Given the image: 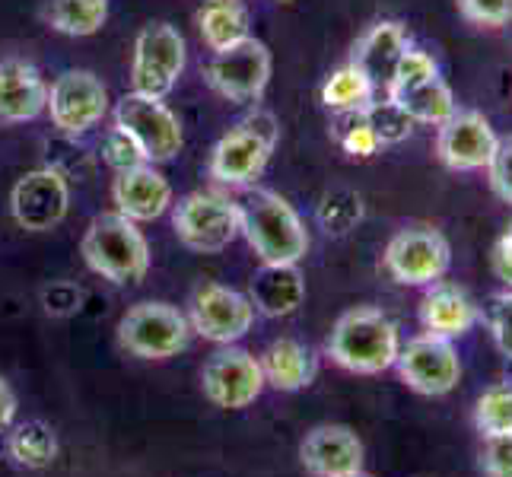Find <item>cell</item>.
Listing matches in <instances>:
<instances>
[{
    "mask_svg": "<svg viewBox=\"0 0 512 477\" xmlns=\"http://www.w3.org/2000/svg\"><path fill=\"white\" fill-rule=\"evenodd\" d=\"M490 331H493V341H497L503 357L512 360V290L497 296V303H493V309H490Z\"/></svg>",
    "mask_w": 512,
    "mask_h": 477,
    "instance_id": "cell-38",
    "label": "cell"
},
{
    "mask_svg": "<svg viewBox=\"0 0 512 477\" xmlns=\"http://www.w3.org/2000/svg\"><path fill=\"white\" fill-rule=\"evenodd\" d=\"M420 322L423 331L433 334V338H446L455 341L468 334L478 322V306L471 303L468 293H462L458 287H446V284H433V290L427 293L420 306Z\"/></svg>",
    "mask_w": 512,
    "mask_h": 477,
    "instance_id": "cell-22",
    "label": "cell"
},
{
    "mask_svg": "<svg viewBox=\"0 0 512 477\" xmlns=\"http://www.w3.org/2000/svg\"><path fill=\"white\" fill-rule=\"evenodd\" d=\"M70 207V188L58 169H32L10 191L13 220L29 233H48L55 229Z\"/></svg>",
    "mask_w": 512,
    "mask_h": 477,
    "instance_id": "cell-16",
    "label": "cell"
},
{
    "mask_svg": "<svg viewBox=\"0 0 512 477\" xmlns=\"http://www.w3.org/2000/svg\"><path fill=\"white\" fill-rule=\"evenodd\" d=\"M185 70V39L169 23H150L140 29L131 55L134 93L166 99Z\"/></svg>",
    "mask_w": 512,
    "mask_h": 477,
    "instance_id": "cell-9",
    "label": "cell"
},
{
    "mask_svg": "<svg viewBox=\"0 0 512 477\" xmlns=\"http://www.w3.org/2000/svg\"><path fill=\"white\" fill-rule=\"evenodd\" d=\"M487 175H490V188L497 191V198L512 204V137L500 140V147L487 166Z\"/></svg>",
    "mask_w": 512,
    "mask_h": 477,
    "instance_id": "cell-37",
    "label": "cell"
},
{
    "mask_svg": "<svg viewBox=\"0 0 512 477\" xmlns=\"http://www.w3.org/2000/svg\"><path fill=\"white\" fill-rule=\"evenodd\" d=\"M353 477H366V474H363V471H360V474H353Z\"/></svg>",
    "mask_w": 512,
    "mask_h": 477,
    "instance_id": "cell-42",
    "label": "cell"
},
{
    "mask_svg": "<svg viewBox=\"0 0 512 477\" xmlns=\"http://www.w3.org/2000/svg\"><path fill=\"white\" fill-rule=\"evenodd\" d=\"M280 4H293V0H280Z\"/></svg>",
    "mask_w": 512,
    "mask_h": 477,
    "instance_id": "cell-41",
    "label": "cell"
},
{
    "mask_svg": "<svg viewBox=\"0 0 512 477\" xmlns=\"http://www.w3.org/2000/svg\"><path fill=\"white\" fill-rule=\"evenodd\" d=\"M366 118H369V125H373L382 147L385 144H401V140H408L411 131H414V121L404 115L392 99H385V102L376 99L366 109Z\"/></svg>",
    "mask_w": 512,
    "mask_h": 477,
    "instance_id": "cell-32",
    "label": "cell"
},
{
    "mask_svg": "<svg viewBox=\"0 0 512 477\" xmlns=\"http://www.w3.org/2000/svg\"><path fill=\"white\" fill-rule=\"evenodd\" d=\"M45 112L51 115V125L61 134L80 137L93 131L105 118V112H109V90L90 70H64L51 83Z\"/></svg>",
    "mask_w": 512,
    "mask_h": 477,
    "instance_id": "cell-11",
    "label": "cell"
},
{
    "mask_svg": "<svg viewBox=\"0 0 512 477\" xmlns=\"http://www.w3.org/2000/svg\"><path fill=\"white\" fill-rule=\"evenodd\" d=\"M490 261H493V274L503 280L506 290H512V226L497 239V245H493Z\"/></svg>",
    "mask_w": 512,
    "mask_h": 477,
    "instance_id": "cell-39",
    "label": "cell"
},
{
    "mask_svg": "<svg viewBox=\"0 0 512 477\" xmlns=\"http://www.w3.org/2000/svg\"><path fill=\"white\" fill-rule=\"evenodd\" d=\"M474 427L484 439L512 433V385H490L474 408Z\"/></svg>",
    "mask_w": 512,
    "mask_h": 477,
    "instance_id": "cell-29",
    "label": "cell"
},
{
    "mask_svg": "<svg viewBox=\"0 0 512 477\" xmlns=\"http://www.w3.org/2000/svg\"><path fill=\"white\" fill-rule=\"evenodd\" d=\"M191 338L188 318L169 303H137L118 322V341L140 360H169Z\"/></svg>",
    "mask_w": 512,
    "mask_h": 477,
    "instance_id": "cell-6",
    "label": "cell"
},
{
    "mask_svg": "<svg viewBox=\"0 0 512 477\" xmlns=\"http://www.w3.org/2000/svg\"><path fill=\"white\" fill-rule=\"evenodd\" d=\"M48 26L61 35H96L109 20V0H48L45 10Z\"/></svg>",
    "mask_w": 512,
    "mask_h": 477,
    "instance_id": "cell-28",
    "label": "cell"
},
{
    "mask_svg": "<svg viewBox=\"0 0 512 477\" xmlns=\"http://www.w3.org/2000/svg\"><path fill=\"white\" fill-rule=\"evenodd\" d=\"M401 350L398 325L379 309H350L331 328L328 357L347 373L357 376H379L392 369Z\"/></svg>",
    "mask_w": 512,
    "mask_h": 477,
    "instance_id": "cell-2",
    "label": "cell"
},
{
    "mask_svg": "<svg viewBox=\"0 0 512 477\" xmlns=\"http://www.w3.org/2000/svg\"><path fill=\"white\" fill-rule=\"evenodd\" d=\"M481 468L487 477H512V433L484 439Z\"/></svg>",
    "mask_w": 512,
    "mask_h": 477,
    "instance_id": "cell-36",
    "label": "cell"
},
{
    "mask_svg": "<svg viewBox=\"0 0 512 477\" xmlns=\"http://www.w3.org/2000/svg\"><path fill=\"white\" fill-rule=\"evenodd\" d=\"M102 156H105V163H109L115 172H125V169H134V166L147 163V156L140 153V147L121 128H112L109 134H105Z\"/></svg>",
    "mask_w": 512,
    "mask_h": 477,
    "instance_id": "cell-34",
    "label": "cell"
},
{
    "mask_svg": "<svg viewBox=\"0 0 512 477\" xmlns=\"http://www.w3.org/2000/svg\"><path fill=\"white\" fill-rule=\"evenodd\" d=\"M277 118L271 112H255L233 131H226L214 153H210V175L229 188H245L258 182V175L268 166V159L277 147Z\"/></svg>",
    "mask_w": 512,
    "mask_h": 477,
    "instance_id": "cell-4",
    "label": "cell"
},
{
    "mask_svg": "<svg viewBox=\"0 0 512 477\" xmlns=\"http://www.w3.org/2000/svg\"><path fill=\"white\" fill-rule=\"evenodd\" d=\"M239 204V233L252 245L261 264H299L309 252L306 223L277 191L252 188Z\"/></svg>",
    "mask_w": 512,
    "mask_h": 477,
    "instance_id": "cell-1",
    "label": "cell"
},
{
    "mask_svg": "<svg viewBox=\"0 0 512 477\" xmlns=\"http://www.w3.org/2000/svg\"><path fill=\"white\" fill-rule=\"evenodd\" d=\"M261 373H264V382L277 392H299V388L312 385L315 373H319V360H315V353L299 344L293 338H280L274 341L268 350L261 353Z\"/></svg>",
    "mask_w": 512,
    "mask_h": 477,
    "instance_id": "cell-23",
    "label": "cell"
},
{
    "mask_svg": "<svg viewBox=\"0 0 512 477\" xmlns=\"http://www.w3.org/2000/svg\"><path fill=\"white\" fill-rule=\"evenodd\" d=\"M13 417H16V395L7 385V379H0V433H7L13 427Z\"/></svg>",
    "mask_w": 512,
    "mask_h": 477,
    "instance_id": "cell-40",
    "label": "cell"
},
{
    "mask_svg": "<svg viewBox=\"0 0 512 477\" xmlns=\"http://www.w3.org/2000/svg\"><path fill=\"white\" fill-rule=\"evenodd\" d=\"M271 80V51L258 39H242L214 51L207 64V83L229 102H258Z\"/></svg>",
    "mask_w": 512,
    "mask_h": 477,
    "instance_id": "cell-10",
    "label": "cell"
},
{
    "mask_svg": "<svg viewBox=\"0 0 512 477\" xmlns=\"http://www.w3.org/2000/svg\"><path fill=\"white\" fill-rule=\"evenodd\" d=\"M385 271L404 287H430L446 277L452 264L449 239L433 226H411L401 229L385 245L382 255Z\"/></svg>",
    "mask_w": 512,
    "mask_h": 477,
    "instance_id": "cell-7",
    "label": "cell"
},
{
    "mask_svg": "<svg viewBox=\"0 0 512 477\" xmlns=\"http://www.w3.org/2000/svg\"><path fill=\"white\" fill-rule=\"evenodd\" d=\"M172 229L185 249L217 255L239 236V204L214 191H194L175 204Z\"/></svg>",
    "mask_w": 512,
    "mask_h": 477,
    "instance_id": "cell-5",
    "label": "cell"
},
{
    "mask_svg": "<svg viewBox=\"0 0 512 477\" xmlns=\"http://www.w3.org/2000/svg\"><path fill=\"white\" fill-rule=\"evenodd\" d=\"M299 458L312 477H353L363 471V443L350 427L325 423L303 439Z\"/></svg>",
    "mask_w": 512,
    "mask_h": 477,
    "instance_id": "cell-17",
    "label": "cell"
},
{
    "mask_svg": "<svg viewBox=\"0 0 512 477\" xmlns=\"http://www.w3.org/2000/svg\"><path fill=\"white\" fill-rule=\"evenodd\" d=\"M408 48H411V39H408V32H404V26L395 20H382L360 35V42L353 45L350 64H357L363 74L376 83V90H385L388 80H392L395 64L401 61V55Z\"/></svg>",
    "mask_w": 512,
    "mask_h": 477,
    "instance_id": "cell-20",
    "label": "cell"
},
{
    "mask_svg": "<svg viewBox=\"0 0 512 477\" xmlns=\"http://www.w3.org/2000/svg\"><path fill=\"white\" fill-rule=\"evenodd\" d=\"M385 99H392L398 109L414 121V125H433V128L443 125V121L452 118L458 109L455 96H452V86L443 77H433L427 83L414 86V90H408V93L385 96Z\"/></svg>",
    "mask_w": 512,
    "mask_h": 477,
    "instance_id": "cell-26",
    "label": "cell"
},
{
    "mask_svg": "<svg viewBox=\"0 0 512 477\" xmlns=\"http://www.w3.org/2000/svg\"><path fill=\"white\" fill-rule=\"evenodd\" d=\"M395 369L401 382L414 388L420 395H449L462 379V360L446 338H433V334H420L398 350Z\"/></svg>",
    "mask_w": 512,
    "mask_h": 477,
    "instance_id": "cell-13",
    "label": "cell"
},
{
    "mask_svg": "<svg viewBox=\"0 0 512 477\" xmlns=\"http://www.w3.org/2000/svg\"><path fill=\"white\" fill-rule=\"evenodd\" d=\"M255 322L252 299L223 284H204L191 299V331H198L204 341L214 344H236L249 334Z\"/></svg>",
    "mask_w": 512,
    "mask_h": 477,
    "instance_id": "cell-15",
    "label": "cell"
},
{
    "mask_svg": "<svg viewBox=\"0 0 512 477\" xmlns=\"http://www.w3.org/2000/svg\"><path fill=\"white\" fill-rule=\"evenodd\" d=\"M319 217L328 226V233H347L353 223H360L363 217V204H360V194L353 191H331L325 194V201L319 207Z\"/></svg>",
    "mask_w": 512,
    "mask_h": 477,
    "instance_id": "cell-33",
    "label": "cell"
},
{
    "mask_svg": "<svg viewBox=\"0 0 512 477\" xmlns=\"http://www.w3.org/2000/svg\"><path fill=\"white\" fill-rule=\"evenodd\" d=\"M115 128L125 131L140 153L147 156V163H166L182 150L185 134L182 121L163 99H153L144 93H128L115 105Z\"/></svg>",
    "mask_w": 512,
    "mask_h": 477,
    "instance_id": "cell-8",
    "label": "cell"
},
{
    "mask_svg": "<svg viewBox=\"0 0 512 477\" xmlns=\"http://www.w3.org/2000/svg\"><path fill=\"white\" fill-rule=\"evenodd\" d=\"M80 255L90 264V271L112 280V284H140L150 271V245L137 223L121 217L118 210L99 214L86 226Z\"/></svg>",
    "mask_w": 512,
    "mask_h": 477,
    "instance_id": "cell-3",
    "label": "cell"
},
{
    "mask_svg": "<svg viewBox=\"0 0 512 477\" xmlns=\"http://www.w3.org/2000/svg\"><path fill=\"white\" fill-rule=\"evenodd\" d=\"M48 105V86L39 67L10 58L0 61V121L4 125H26L35 121Z\"/></svg>",
    "mask_w": 512,
    "mask_h": 477,
    "instance_id": "cell-19",
    "label": "cell"
},
{
    "mask_svg": "<svg viewBox=\"0 0 512 477\" xmlns=\"http://www.w3.org/2000/svg\"><path fill=\"white\" fill-rule=\"evenodd\" d=\"M264 385L268 382H264L258 357H252L249 350L233 347V344L217 350L214 357L204 363V373H201L204 398L223 411L249 408V404L261 398Z\"/></svg>",
    "mask_w": 512,
    "mask_h": 477,
    "instance_id": "cell-12",
    "label": "cell"
},
{
    "mask_svg": "<svg viewBox=\"0 0 512 477\" xmlns=\"http://www.w3.org/2000/svg\"><path fill=\"white\" fill-rule=\"evenodd\" d=\"M112 201L121 217H128L134 223H150V220H160L169 210L172 185L166 182V175L160 169L144 163V166H134L115 175Z\"/></svg>",
    "mask_w": 512,
    "mask_h": 477,
    "instance_id": "cell-18",
    "label": "cell"
},
{
    "mask_svg": "<svg viewBox=\"0 0 512 477\" xmlns=\"http://www.w3.org/2000/svg\"><path fill=\"white\" fill-rule=\"evenodd\" d=\"M433 77H439V64L433 61V55L411 45L401 55V61L395 64L392 80H388V86H385V96H401V93H408V90H414V86L427 83Z\"/></svg>",
    "mask_w": 512,
    "mask_h": 477,
    "instance_id": "cell-30",
    "label": "cell"
},
{
    "mask_svg": "<svg viewBox=\"0 0 512 477\" xmlns=\"http://www.w3.org/2000/svg\"><path fill=\"white\" fill-rule=\"evenodd\" d=\"M376 83L369 80L357 64H344L325 80L322 86V102L325 109L334 115H347V112H366L369 105L376 102Z\"/></svg>",
    "mask_w": 512,
    "mask_h": 477,
    "instance_id": "cell-27",
    "label": "cell"
},
{
    "mask_svg": "<svg viewBox=\"0 0 512 477\" xmlns=\"http://www.w3.org/2000/svg\"><path fill=\"white\" fill-rule=\"evenodd\" d=\"M334 137H338V144L347 156L353 159H369L379 153V137L369 125L366 112H347V115H338V128H334Z\"/></svg>",
    "mask_w": 512,
    "mask_h": 477,
    "instance_id": "cell-31",
    "label": "cell"
},
{
    "mask_svg": "<svg viewBox=\"0 0 512 477\" xmlns=\"http://www.w3.org/2000/svg\"><path fill=\"white\" fill-rule=\"evenodd\" d=\"M458 10L474 26L497 29L512 16V0H458Z\"/></svg>",
    "mask_w": 512,
    "mask_h": 477,
    "instance_id": "cell-35",
    "label": "cell"
},
{
    "mask_svg": "<svg viewBox=\"0 0 512 477\" xmlns=\"http://www.w3.org/2000/svg\"><path fill=\"white\" fill-rule=\"evenodd\" d=\"M497 147H500L497 131L474 109H455V115L436 128V156L452 172L487 169Z\"/></svg>",
    "mask_w": 512,
    "mask_h": 477,
    "instance_id": "cell-14",
    "label": "cell"
},
{
    "mask_svg": "<svg viewBox=\"0 0 512 477\" xmlns=\"http://www.w3.org/2000/svg\"><path fill=\"white\" fill-rule=\"evenodd\" d=\"M249 299L255 312L268 318H287L303 306L306 280L296 264H261V271L252 277Z\"/></svg>",
    "mask_w": 512,
    "mask_h": 477,
    "instance_id": "cell-21",
    "label": "cell"
},
{
    "mask_svg": "<svg viewBox=\"0 0 512 477\" xmlns=\"http://www.w3.org/2000/svg\"><path fill=\"white\" fill-rule=\"evenodd\" d=\"M7 455L13 465H20L26 471H45L58 458V436L45 420L16 423L7 436Z\"/></svg>",
    "mask_w": 512,
    "mask_h": 477,
    "instance_id": "cell-24",
    "label": "cell"
},
{
    "mask_svg": "<svg viewBox=\"0 0 512 477\" xmlns=\"http://www.w3.org/2000/svg\"><path fill=\"white\" fill-rule=\"evenodd\" d=\"M198 32L210 51L249 39V10L239 0H210L198 10Z\"/></svg>",
    "mask_w": 512,
    "mask_h": 477,
    "instance_id": "cell-25",
    "label": "cell"
}]
</instances>
